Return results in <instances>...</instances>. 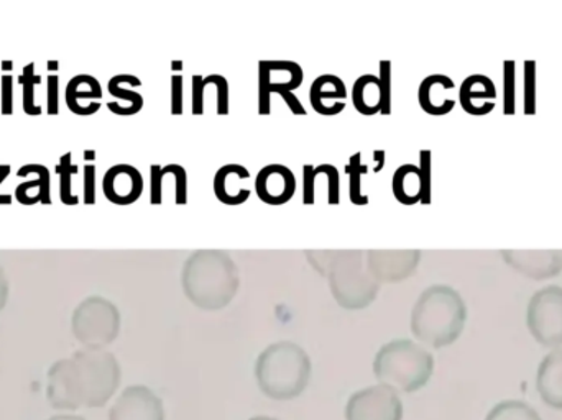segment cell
Listing matches in <instances>:
<instances>
[{
  "label": "cell",
  "instance_id": "obj_1",
  "mask_svg": "<svg viewBox=\"0 0 562 420\" xmlns=\"http://www.w3.org/2000/svg\"><path fill=\"white\" fill-rule=\"evenodd\" d=\"M48 401L58 411L98 409L108 405L121 385V366L112 353L81 350L56 363L48 373Z\"/></svg>",
  "mask_w": 562,
  "mask_h": 420
},
{
  "label": "cell",
  "instance_id": "obj_2",
  "mask_svg": "<svg viewBox=\"0 0 562 420\" xmlns=\"http://www.w3.org/2000/svg\"><path fill=\"white\" fill-rule=\"evenodd\" d=\"M468 320V307L458 291L445 284L428 287L416 300L412 313V332L419 342L445 349L461 337Z\"/></svg>",
  "mask_w": 562,
  "mask_h": 420
},
{
  "label": "cell",
  "instance_id": "obj_3",
  "mask_svg": "<svg viewBox=\"0 0 562 420\" xmlns=\"http://www.w3.org/2000/svg\"><path fill=\"white\" fill-rule=\"evenodd\" d=\"M183 287L194 306L220 310L236 296L239 273L233 258L224 251L200 250L184 264Z\"/></svg>",
  "mask_w": 562,
  "mask_h": 420
},
{
  "label": "cell",
  "instance_id": "obj_4",
  "mask_svg": "<svg viewBox=\"0 0 562 420\" xmlns=\"http://www.w3.org/2000/svg\"><path fill=\"white\" fill-rule=\"evenodd\" d=\"M256 376L263 395L276 401H290L310 385L311 360L296 343H273L260 353Z\"/></svg>",
  "mask_w": 562,
  "mask_h": 420
},
{
  "label": "cell",
  "instance_id": "obj_5",
  "mask_svg": "<svg viewBox=\"0 0 562 420\" xmlns=\"http://www.w3.org/2000/svg\"><path fill=\"white\" fill-rule=\"evenodd\" d=\"M435 372V359L412 340H393L376 353L373 373L382 385L403 393L425 388Z\"/></svg>",
  "mask_w": 562,
  "mask_h": 420
},
{
  "label": "cell",
  "instance_id": "obj_6",
  "mask_svg": "<svg viewBox=\"0 0 562 420\" xmlns=\"http://www.w3.org/2000/svg\"><path fill=\"white\" fill-rule=\"evenodd\" d=\"M330 261V293L339 306L357 310L370 306L379 293V281L372 274L363 273L360 251L333 253Z\"/></svg>",
  "mask_w": 562,
  "mask_h": 420
},
{
  "label": "cell",
  "instance_id": "obj_7",
  "mask_svg": "<svg viewBox=\"0 0 562 420\" xmlns=\"http://www.w3.org/2000/svg\"><path fill=\"white\" fill-rule=\"evenodd\" d=\"M121 329L117 307L101 297L85 300L72 317L76 339L91 349L114 342Z\"/></svg>",
  "mask_w": 562,
  "mask_h": 420
},
{
  "label": "cell",
  "instance_id": "obj_8",
  "mask_svg": "<svg viewBox=\"0 0 562 420\" xmlns=\"http://www.w3.org/2000/svg\"><path fill=\"white\" fill-rule=\"evenodd\" d=\"M527 323L531 336L547 349L562 347V287L547 286L528 304Z\"/></svg>",
  "mask_w": 562,
  "mask_h": 420
},
{
  "label": "cell",
  "instance_id": "obj_9",
  "mask_svg": "<svg viewBox=\"0 0 562 420\" xmlns=\"http://www.w3.org/2000/svg\"><path fill=\"white\" fill-rule=\"evenodd\" d=\"M304 72L297 63L259 61V114H272V95L279 94L281 99L288 94H294L297 88L303 84Z\"/></svg>",
  "mask_w": 562,
  "mask_h": 420
},
{
  "label": "cell",
  "instance_id": "obj_10",
  "mask_svg": "<svg viewBox=\"0 0 562 420\" xmlns=\"http://www.w3.org/2000/svg\"><path fill=\"white\" fill-rule=\"evenodd\" d=\"M346 420H403L402 399L392 386H370L350 396Z\"/></svg>",
  "mask_w": 562,
  "mask_h": 420
},
{
  "label": "cell",
  "instance_id": "obj_11",
  "mask_svg": "<svg viewBox=\"0 0 562 420\" xmlns=\"http://www.w3.org/2000/svg\"><path fill=\"white\" fill-rule=\"evenodd\" d=\"M109 420H165L164 401L147 386H128L112 406Z\"/></svg>",
  "mask_w": 562,
  "mask_h": 420
},
{
  "label": "cell",
  "instance_id": "obj_12",
  "mask_svg": "<svg viewBox=\"0 0 562 420\" xmlns=\"http://www.w3.org/2000/svg\"><path fill=\"white\" fill-rule=\"evenodd\" d=\"M502 257L508 266L530 280H550L562 271L560 250H504Z\"/></svg>",
  "mask_w": 562,
  "mask_h": 420
},
{
  "label": "cell",
  "instance_id": "obj_13",
  "mask_svg": "<svg viewBox=\"0 0 562 420\" xmlns=\"http://www.w3.org/2000/svg\"><path fill=\"white\" fill-rule=\"evenodd\" d=\"M102 193L112 204L131 206L137 203L144 193V177L132 164H115L104 174Z\"/></svg>",
  "mask_w": 562,
  "mask_h": 420
},
{
  "label": "cell",
  "instance_id": "obj_14",
  "mask_svg": "<svg viewBox=\"0 0 562 420\" xmlns=\"http://www.w3.org/2000/svg\"><path fill=\"white\" fill-rule=\"evenodd\" d=\"M256 193L269 206H283L296 193V178L284 164H267L256 178Z\"/></svg>",
  "mask_w": 562,
  "mask_h": 420
},
{
  "label": "cell",
  "instance_id": "obj_15",
  "mask_svg": "<svg viewBox=\"0 0 562 420\" xmlns=\"http://www.w3.org/2000/svg\"><path fill=\"white\" fill-rule=\"evenodd\" d=\"M370 273L375 274V280L396 281L406 280L418 266L422 253L418 250L406 251H369Z\"/></svg>",
  "mask_w": 562,
  "mask_h": 420
},
{
  "label": "cell",
  "instance_id": "obj_16",
  "mask_svg": "<svg viewBox=\"0 0 562 420\" xmlns=\"http://www.w3.org/2000/svg\"><path fill=\"white\" fill-rule=\"evenodd\" d=\"M250 180V171L243 164H224L214 177V194L220 203L226 206H240L249 201L252 191L246 186Z\"/></svg>",
  "mask_w": 562,
  "mask_h": 420
},
{
  "label": "cell",
  "instance_id": "obj_17",
  "mask_svg": "<svg viewBox=\"0 0 562 420\" xmlns=\"http://www.w3.org/2000/svg\"><path fill=\"white\" fill-rule=\"evenodd\" d=\"M347 88L336 75H323L314 79L310 89V102L324 117L339 115L346 109Z\"/></svg>",
  "mask_w": 562,
  "mask_h": 420
},
{
  "label": "cell",
  "instance_id": "obj_18",
  "mask_svg": "<svg viewBox=\"0 0 562 420\" xmlns=\"http://www.w3.org/2000/svg\"><path fill=\"white\" fill-rule=\"evenodd\" d=\"M497 88L494 81L485 75H472L464 79L459 89V102L468 114L482 117L495 109Z\"/></svg>",
  "mask_w": 562,
  "mask_h": 420
},
{
  "label": "cell",
  "instance_id": "obj_19",
  "mask_svg": "<svg viewBox=\"0 0 562 420\" xmlns=\"http://www.w3.org/2000/svg\"><path fill=\"white\" fill-rule=\"evenodd\" d=\"M456 84L449 76L431 75L423 79L418 89V102L426 114L441 117L448 115L456 107V101L449 98Z\"/></svg>",
  "mask_w": 562,
  "mask_h": 420
},
{
  "label": "cell",
  "instance_id": "obj_20",
  "mask_svg": "<svg viewBox=\"0 0 562 420\" xmlns=\"http://www.w3.org/2000/svg\"><path fill=\"white\" fill-rule=\"evenodd\" d=\"M537 389L544 405L562 411V350L544 356L537 373Z\"/></svg>",
  "mask_w": 562,
  "mask_h": 420
},
{
  "label": "cell",
  "instance_id": "obj_21",
  "mask_svg": "<svg viewBox=\"0 0 562 420\" xmlns=\"http://www.w3.org/2000/svg\"><path fill=\"white\" fill-rule=\"evenodd\" d=\"M32 173H35L38 178L16 188V201L23 206H33L36 203L49 206L52 204V174H49L48 168L43 167V164H25L16 171V177L23 178Z\"/></svg>",
  "mask_w": 562,
  "mask_h": 420
},
{
  "label": "cell",
  "instance_id": "obj_22",
  "mask_svg": "<svg viewBox=\"0 0 562 420\" xmlns=\"http://www.w3.org/2000/svg\"><path fill=\"white\" fill-rule=\"evenodd\" d=\"M395 200L403 206H415L423 200L422 171L416 164L406 163L396 168L392 178Z\"/></svg>",
  "mask_w": 562,
  "mask_h": 420
},
{
  "label": "cell",
  "instance_id": "obj_23",
  "mask_svg": "<svg viewBox=\"0 0 562 420\" xmlns=\"http://www.w3.org/2000/svg\"><path fill=\"white\" fill-rule=\"evenodd\" d=\"M135 79L138 78L134 75H117L109 81V92L117 99V101L109 102L108 104V109L112 114L131 117V115L138 114L142 107H144V95L140 92L124 88L127 82L135 81Z\"/></svg>",
  "mask_w": 562,
  "mask_h": 420
},
{
  "label": "cell",
  "instance_id": "obj_24",
  "mask_svg": "<svg viewBox=\"0 0 562 420\" xmlns=\"http://www.w3.org/2000/svg\"><path fill=\"white\" fill-rule=\"evenodd\" d=\"M352 104L359 114L376 115L382 112V88L379 76L363 75L352 86Z\"/></svg>",
  "mask_w": 562,
  "mask_h": 420
},
{
  "label": "cell",
  "instance_id": "obj_25",
  "mask_svg": "<svg viewBox=\"0 0 562 420\" xmlns=\"http://www.w3.org/2000/svg\"><path fill=\"white\" fill-rule=\"evenodd\" d=\"M66 104L72 114L85 117L82 101H99L102 98V88L94 76L78 75L66 86Z\"/></svg>",
  "mask_w": 562,
  "mask_h": 420
},
{
  "label": "cell",
  "instance_id": "obj_26",
  "mask_svg": "<svg viewBox=\"0 0 562 420\" xmlns=\"http://www.w3.org/2000/svg\"><path fill=\"white\" fill-rule=\"evenodd\" d=\"M346 173L349 177V197L353 206H367L370 203L369 196L362 193V178L369 173V167L362 163V154L357 151L350 157L349 164H346Z\"/></svg>",
  "mask_w": 562,
  "mask_h": 420
},
{
  "label": "cell",
  "instance_id": "obj_27",
  "mask_svg": "<svg viewBox=\"0 0 562 420\" xmlns=\"http://www.w3.org/2000/svg\"><path fill=\"white\" fill-rule=\"evenodd\" d=\"M485 420H541V418L527 402L502 401L492 408Z\"/></svg>",
  "mask_w": 562,
  "mask_h": 420
},
{
  "label": "cell",
  "instance_id": "obj_28",
  "mask_svg": "<svg viewBox=\"0 0 562 420\" xmlns=\"http://www.w3.org/2000/svg\"><path fill=\"white\" fill-rule=\"evenodd\" d=\"M71 157L72 154L63 155L58 167H56V171H58L59 174V200H61V203L66 204V206H76V204H79V197L71 193L72 177L78 174L79 171L78 164L71 163Z\"/></svg>",
  "mask_w": 562,
  "mask_h": 420
},
{
  "label": "cell",
  "instance_id": "obj_29",
  "mask_svg": "<svg viewBox=\"0 0 562 420\" xmlns=\"http://www.w3.org/2000/svg\"><path fill=\"white\" fill-rule=\"evenodd\" d=\"M20 84L23 88V112L29 115H40L42 114V107L36 105L35 102V86L42 82L40 76L35 75V65L30 63L23 68L22 76L19 78Z\"/></svg>",
  "mask_w": 562,
  "mask_h": 420
},
{
  "label": "cell",
  "instance_id": "obj_30",
  "mask_svg": "<svg viewBox=\"0 0 562 420\" xmlns=\"http://www.w3.org/2000/svg\"><path fill=\"white\" fill-rule=\"evenodd\" d=\"M330 164H317V167H313V164H304L303 167V204L304 206H313L314 201H316V181L319 174H324L326 177L327 171H329Z\"/></svg>",
  "mask_w": 562,
  "mask_h": 420
},
{
  "label": "cell",
  "instance_id": "obj_31",
  "mask_svg": "<svg viewBox=\"0 0 562 420\" xmlns=\"http://www.w3.org/2000/svg\"><path fill=\"white\" fill-rule=\"evenodd\" d=\"M165 177L173 174L175 177V203L178 206H184L188 203V173L181 164L171 163L164 167Z\"/></svg>",
  "mask_w": 562,
  "mask_h": 420
},
{
  "label": "cell",
  "instance_id": "obj_32",
  "mask_svg": "<svg viewBox=\"0 0 562 420\" xmlns=\"http://www.w3.org/2000/svg\"><path fill=\"white\" fill-rule=\"evenodd\" d=\"M380 88H382V115L392 114V61H380Z\"/></svg>",
  "mask_w": 562,
  "mask_h": 420
},
{
  "label": "cell",
  "instance_id": "obj_33",
  "mask_svg": "<svg viewBox=\"0 0 562 420\" xmlns=\"http://www.w3.org/2000/svg\"><path fill=\"white\" fill-rule=\"evenodd\" d=\"M207 84L216 86L217 115H229V81L221 75H210L204 78Z\"/></svg>",
  "mask_w": 562,
  "mask_h": 420
},
{
  "label": "cell",
  "instance_id": "obj_34",
  "mask_svg": "<svg viewBox=\"0 0 562 420\" xmlns=\"http://www.w3.org/2000/svg\"><path fill=\"white\" fill-rule=\"evenodd\" d=\"M431 151L422 150L419 151V171H422V183H423V200L422 204L428 206L431 204V188H432V177H431Z\"/></svg>",
  "mask_w": 562,
  "mask_h": 420
},
{
  "label": "cell",
  "instance_id": "obj_35",
  "mask_svg": "<svg viewBox=\"0 0 562 420\" xmlns=\"http://www.w3.org/2000/svg\"><path fill=\"white\" fill-rule=\"evenodd\" d=\"M164 167L151 164L150 167V203L151 206H161L164 203Z\"/></svg>",
  "mask_w": 562,
  "mask_h": 420
},
{
  "label": "cell",
  "instance_id": "obj_36",
  "mask_svg": "<svg viewBox=\"0 0 562 420\" xmlns=\"http://www.w3.org/2000/svg\"><path fill=\"white\" fill-rule=\"evenodd\" d=\"M505 114H515V63L505 61Z\"/></svg>",
  "mask_w": 562,
  "mask_h": 420
},
{
  "label": "cell",
  "instance_id": "obj_37",
  "mask_svg": "<svg viewBox=\"0 0 562 420\" xmlns=\"http://www.w3.org/2000/svg\"><path fill=\"white\" fill-rule=\"evenodd\" d=\"M535 75H537L535 61L525 63V102H527L525 112L527 114H535Z\"/></svg>",
  "mask_w": 562,
  "mask_h": 420
},
{
  "label": "cell",
  "instance_id": "obj_38",
  "mask_svg": "<svg viewBox=\"0 0 562 420\" xmlns=\"http://www.w3.org/2000/svg\"><path fill=\"white\" fill-rule=\"evenodd\" d=\"M184 78L181 75L171 76V114L183 115L184 109V94H183Z\"/></svg>",
  "mask_w": 562,
  "mask_h": 420
},
{
  "label": "cell",
  "instance_id": "obj_39",
  "mask_svg": "<svg viewBox=\"0 0 562 420\" xmlns=\"http://www.w3.org/2000/svg\"><path fill=\"white\" fill-rule=\"evenodd\" d=\"M206 82L203 76H193V94H191V111L193 115L204 114V91H206Z\"/></svg>",
  "mask_w": 562,
  "mask_h": 420
},
{
  "label": "cell",
  "instance_id": "obj_40",
  "mask_svg": "<svg viewBox=\"0 0 562 420\" xmlns=\"http://www.w3.org/2000/svg\"><path fill=\"white\" fill-rule=\"evenodd\" d=\"M85 204H95V164L88 163L85 167Z\"/></svg>",
  "mask_w": 562,
  "mask_h": 420
},
{
  "label": "cell",
  "instance_id": "obj_41",
  "mask_svg": "<svg viewBox=\"0 0 562 420\" xmlns=\"http://www.w3.org/2000/svg\"><path fill=\"white\" fill-rule=\"evenodd\" d=\"M13 114V81L12 76H2V115Z\"/></svg>",
  "mask_w": 562,
  "mask_h": 420
},
{
  "label": "cell",
  "instance_id": "obj_42",
  "mask_svg": "<svg viewBox=\"0 0 562 420\" xmlns=\"http://www.w3.org/2000/svg\"><path fill=\"white\" fill-rule=\"evenodd\" d=\"M59 78L56 75H49L48 78V114H59Z\"/></svg>",
  "mask_w": 562,
  "mask_h": 420
},
{
  "label": "cell",
  "instance_id": "obj_43",
  "mask_svg": "<svg viewBox=\"0 0 562 420\" xmlns=\"http://www.w3.org/2000/svg\"><path fill=\"white\" fill-rule=\"evenodd\" d=\"M10 171H12V168H10L9 164H0V184H2L3 181L9 178ZM0 204H3V206H7V204H12V196L2 194V196H0Z\"/></svg>",
  "mask_w": 562,
  "mask_h": 420
},
{
  "label": "cell",
  "instance_id": "obj_44",
  "mask_svg": "<svg viewBox=\"0 0 562 420\" xmlns=\"http://www.w3.org/2000/svg\"><path fill=\"white\" fill-rule=\"evenodd\" d=\"M385 150L373 151V158H375L376 163H379L376 164L375 168H373V171H375V173H380V171H382V168L385 167Z\"/></svg>",
  "mask_w": 562,
  "mask_h": 420
},
{
  "label": "cell",
  "instance_id": "obj_45",
  "mask_svg": "<svg viewBox=\"0 0 562 420\" xmlns=\"http://www.w3.org/2000/svg\"><path fill=\"white\" fill-rule=\"evenodd\" d=\"M5 299H7V284H5V281H3V277L0 276V310H2L3 306H5Z\"/></svg>",
  "mask_w": 562,
  "mask_h": 420
},
{
  "label": "cell",
  "instance_id": "obj_46",
  "mask_svg": "<svg viewBox=\"0 0 562 420\" xmlns=\"http://www.w3.org/2000/svg\"><path fill=\"white\" fill-rule=\"evenodd\" d=\"M49 420H86L85 418H79V416H55Z\"/></svg>",
  "mask_w": 562,
  "mask_h": 420
},
{
  "label": "cell",
  "instance_id": "obj_47",
  "mask_svg": "<svg viewBox=\"0 0 562 420\" xmlns=\"http://www.w3.org/2000/svg\"><path fill=\"white\" fill-rule=\"evenodd\" d=\"M94 157H95L94 150H86L85 151V160L88 161V163H89V161H91V163H92V161H94Z\"/></svg>",
  "mask_w": 562,
  "mask_h": 420
},
{
  "label": "cell",
  "instance_id": "obj_48",
  "mask_svg": "<svg viewBox=\"0 0 562 420\" xmlns=\"http://www.w3.org/2000/svg\"><path fill=\"white\" fill-rule=\"evenodd\" d=\"M58 68H59V63L58 61H48L49 72L58 71Z\"/></svg>",
  "mask_w": 562,
  "mask_h": 420
},
{
  "label": "cell",
  "instance_id": "obj_49",
  "mask_svg": "<svg viewBox=\"0 0 562 420\" xmlns=\"http://www.w3.org/2000/svg\"><path fill=\"white\" fill-rule=\"evenodd\" d=\"M2 69L3 71H12L13 61H2Z\"/></svg>",
  "mask_w": 562,
  "mask_h": 420
},
{
  "label": "cell",
  "instance_id": "obj_50",
  "mask_svg": "<svg viewBox=\"0 0 562 420\" xmlns=\"http://www.w3.org/2000/svg\"><path fill=\"white\" fill-rule=\"evenodd\" d=\"M249 420H279V419L267 418V416H257V418H252Z\"/></svg>",
  "mask_w": 562,
  "mask_h": 420
}]
</instances>
